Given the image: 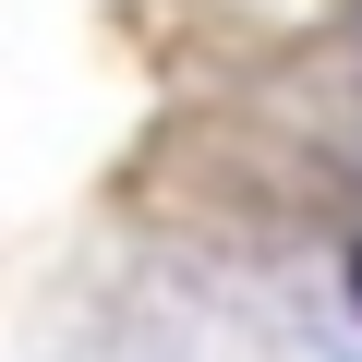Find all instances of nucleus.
I'll return each instance as SVG.
<instances>
[{
  "label": "nucleus",
  "mask_w": 362,
  "mask_h": 362,
  "mask_svg": "<svg viewBox=\"0 0 362 362\" xmlns=\"http://www.w3.org/2000/svg\"><path fill=\"white\" fill-rule=\"evenodd\" d=\"M350 302H362V254H350Z\"/></svg>",
  "instance_id": "1"
}]
</instances>
